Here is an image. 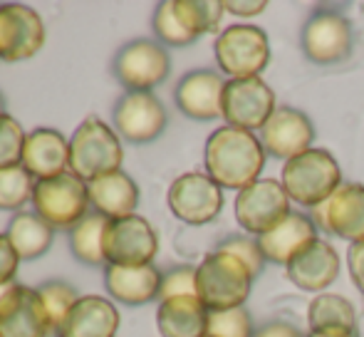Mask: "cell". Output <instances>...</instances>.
<instances>
[{
	"mask_svg": "<svg viewBox=\"0 0 364 337\" xmlns=\"http://www.w3.org/2000/svg\"><path fill=\"white\" fill-rule=\"evenodd\" d=\"M203 164L206 173L220 188L243 191L258 181L265 166V149L253 132L223 124L206 139Z\"/></svg>",
	"mask_w": 364,
	"mask_h": 337,
	"instance_id": "obj_1",
	"label": "cell"
},
{
	"mask_svg": "<svg viewBox=\"0 0 364 337\" xmlns=\"http://www.w3.org/2000/svg\"><path fill=\"white\" fill-rule=\"evenodd\" d=\"M124 161L122 139L114 127L90 114L75 127L70 137V171L82 181H95L112 171H119Z\"/></svg>",
	"mask_w": 364,
	"mask_h": 337,
	"instance_id": "obj_2",
	"label": "cell"
},
{
	"mask_svg": "<svg viewBox=\"0 0 364 337\" xmlns=\"http://www.w3.org/2000/svg\"><path fill=\"white\" fill-rule=\"evenodd\" d=\"M250 285L253 273L230 253L213 251L196 265V295L208 310L243 308Z\"/></svg>",
	"mask_w": 364,
	"mask_h": 337,
	"instance_id": "obj_3",
	"label": "cell"
},
{
	"mask_svg": "<svg viewBox=\"0 0 364 337\" xmlns=\"http://www.w3.org/2000/svg\"><path fill=\"white\" fill-rule=\"evenodd\" d=\"M280 183L290 201L315 208L342 186V168L327 149H307L285 161Z\"/></svg>",
	"mask_w": 364,
	"mask_h": 337,
	"instance_id": "obj_4",
	"label": "cell"
},
{
	"mask_svg": "<svg viewBox=\"0 0 364 337\" xmlns=\"http://www.w3.org/2000/svg\"><path fill=\"white\" fill-rule=\"evenodd\" d=\"M33 211L43 221H48L55 231H70L92 211L90 186L73 171L43 178L35 183Z\"/></svg>",
	"mask_w": 364,
	"mask_h": 337,
	"instance_id": "obj_5",
	"label": "cell"
},
{
	"mask_svg": "<svg viewBox=\"0 0 364 337\" xmlns=\"http://www.w3.org/2000/svg\"><path fill=\"white\" fill-rule=\"evenodd\" d=\"M171 73V55L159 40L134 38L112 58V77L124 92H151Z\"/></svg>",
	"mask_w": 364,
	"mask_h": 337,
	"instance_id": "obj_6",
	"label": "cell"
},
{
	"mask_svg": "<svg viewBox=\"0 0 364 337\" xmlns=\"http://www.w3.org/2000/svg\"><path fill=\"white\" fill-rule=\"evenodd\" d=\"M216 63L220 73L230 80L260 77L270 63V43L263 28L255 25H230L223 33H218L216 45Z\"/></svg>",
	"mask_w": 364,
	"mask_h": 337,
	"instance_id": "obj_7",
	"label": "cell"
},
{
	"mask_svg": "<svg viewBox=\"0 0 364 337\" xmlns=\"http://www.w3.org/2000/svg\"><path fill=\"white\" fill-rule=\"evenodd\" d=\"M168 211L188 226H206L223 211V188L203 171H186L166 191Z\"/></svg>",
	"mask_w": 364,
	"mask_h": 337,
	"instance_id": "obj_8",
	"label": "cell"
},
{
	"mask_svg": "<svg viewBox=\"0 0 364 337\" xmlns=\"http://www.w3.org/2000/svg\"><path fill=\"white\" fill-rule=\"evenodd\" d=\"M168 124L164 102L154 92H122L112 107V127L129 144L159 139Z\"/></svg>",
	"mask_w": 364,
	"mask_h": 337,
	"instance_id": "obj_9",
	"label": "cell"
},
{
	"mask_svg": "<svg viewBox=\"0 0 364 337\" xmlns=\"http://www.w3.org/2000/svg\"><path fill=\"white\" fill-rule=\"evenodd\" d=\"M302 53L315 65H337L352 53V25L332 8H317L300 33Z\"/></svg>",
	"mask_w": 364,
	"mask_h": 337,
	"instance_id": "obj_10",
	"label": "cell"
},
{
	"mask_svg": "<svg viewBox=\"0 0 364 337\" xmlns=\"http://www.w3.org/2000/svg\"><path fill=\"white\" fill-rule=\"evenodd\" d=\"M290 213V198L275 178H258L235 196V221L253 236L273 231Z\"/></svg>",
	"mask_w": 364,
	"mask_h": 337,
	"instance_id": "obj_11",
	"label": "cell"
},
{
	"mask_svg": "<svg viewBox=\"0 0 364 337\" xmlns=\"http://www.w3.org/2000/svg\"><path fill=\"white\" fill-rule=\"evenodd\" d=\"M275 92L263 77L228 80L223 90V119L228 127L245 132L263 129L265 122L273 117Z\"/></svg>",
	"mask_w": 364,
	"mask_h": 337,
	"instance_id": "obj_12",
	"label": "cell"
},
{
	"mask_svg": "<svg viewBox=\"0 0 364 337\" xmlns=\"http://www.w3.org/2000/svg\"><path fill=\"white\" fill-rule=\"evenodd\" d=\"M45 45V23L25 3H0V63H25Z\"/></svg>",
	"mask_w": 364,
	"mask_h": 337,
	"instance_id": "obj_13",
	"label": "cell"
},
{
	"mask_svg": "<svg viewBox=\"0 0 364 337\" xmlns=\"http://www.w3.org/2000/svg\"><path fill=\"white\" fill-rule=\"evenodd\" d=\"M159 253V236L144 216L117 218L107 223L105 260L107 265H154Z\"/></svg>",
	"mask_w": 364,
	"mask_h": 337,
	"instance_id": "obj_14",
	"label": "cell"
},
{
	"mask_svg": "<svg viewBox=\"0 0 364 337\" xmlns=\"http://www.w3.org/2000/svg\"><path fill=\"white\" fill-rule=\"evenodd\" d=\"M55 335L50 315L38 288L13 283L0 300V337H50Z\"/></svg>",
	"mask_w": 364,
	"mask_h": 337,
	"instance_id": "obj_15",
	"label": "cell"
},
{
	"mask_svg": "<svg viewBox=\"0 0 364 337\" xmlns=\"http://www.w3.org/2000/svg\"><path fill=\"white\" fill-rule=\"evenodd\" d=\"M317 231L335 233L350 243L364 241V186L342 183L325 203L310 211Z\"/></svg>",
	"mask_w": 364,
	"mask_h": 337,
	"instance_id": "obj_16",
	"label": "cell"
},
{
	"mask_svg": "<svg viewBox=\"0 0 364 337\" xmlns=\"http://www.w3.org/2000/svg\"><path fill=\"white\" fill-rule=\"evenodd\" d=\"M260 144H263L265 154L275 156V159H295L302 151L312 149V139H315V127L307 119V114L292 109V107H278L273 112L265 127L260 129Z\"/></svg>",
	"mask_w": 364,
	"mask_h": 337,
	"instance_id": "obj_17",
	"label": "cell"
},
{
	"mask_svg": "<svg viewBox=\"0 0 364 337\" xmlns=\"http://www.w3.org/2000/svg\"><path fill=\"white\" fill-rule=\"evenodd\" d=\"M223 90L225 82L213 70H191L176 82L173 102L178 112L188 119L211 122L223 117Z\"/></svg>",
	"mask_w": 364,
	"mask_h": 337,
	"instance_id": "obj_18",
	"label": "cell"
},
{
	"mask_svg": "<svg viewBox=\"0 0 364 337\" xmlns=\"http://www.w3.org/2000/svg\"><path fill=\"white\" fill-rule=\"evenodd\" d=\"M23 168L35 178H53L70 171V139L53 127H35L25 137Z\"/></svg>",
	"mask_w": 364,
	"mask_h": 337,
	"instance_id": "obj_19",
	"label": "cell"
},
{
	"mask_svg": "<svg viewBox=\"0 0 364 337\" xmlns=\"http://www.w3.org/2000/svg\"><path fill=\"white\" fill-rule=\"evenodd\" d=\"M161 270L156 265H105V290L109 300L139 308L159 300Z\"/></svg>",
	"mask_w": 364,
	"mask_h": 337,
	"instance_id": "obj_20",
	"label": "cell"
},
{
	"mask_svg": "<svg viewBox=\"0 0 364 337\" xmlns=\"http://www.w3.org/2000/svg\"><path fill=\"white\" fill-rule=\"evenodd\" d=\"M119 323L114 300L105 295H80L63 325L55 330V337H117Z\"/></svg>",
	"mask_w": 364,
	"mask_h": 337,
	"instance_id": "obj_21",
	"label": "cell"
},
{
	"mask_svg": "<svg viewBox=\"0 0 364 337\" xmlns=\"http://www.w3.org/2000/svg\"><path fill=\"white\" fill-rule=\"evenodd\" d=\"M285 268H288V278L297 288L310 290V293H322L340 275V255L325 238H315Z\"/></svg>",
	"mask_w": 364,
	"mask_h": 337,
	"instance_id": "obj_22",
	"label": "cell"
},
{
	"mask_svg": "<svg viewBox=\"0 0 364 337\" xmlns=\"http://www.w3.org/2000/svg\"><path fill=\"white\" fill-rule=\"evenodd\" d=\"M87 186H90L92 211L102 213L109 221L134 216L136 213V206H139V198H141L139 183L127 171H122V168L107 173V176L95 178Z\"/></svg>",
	"mask_w": 364,
	"mask_h": 337,
	"instance_id": "obj_23",
	"label": "cell"
},
{
	"mask_svg": "<svg viewBox=\"0 0 364 337\" xmlns=\"http://www.w3.org/2000/svg\"><path fill=\"white\" fill-rule=\"evenodd\" d=\"M317 236V226L310 216L292 211L288 218L278 223L273 231L258 236L260 251H263L268 263L288 265L297 253H302Z\"/></svg>",
	"mask_w": 364,
	"mask_h": 337,
	"instance_id": "obj_24",
	"label": "cell"
},
{
	"mask_svg": "<svg viewBox=\"0 0 364 337\" xmlns=\"http://www.w3.org/2000/svg\"><path fill=\"white\" fill-rule=\"evenodd\" d=\"M156 328L161 337H203L208 333V308L196 295L161 300Z\"/></svg>",
	"mask_w": 364,
	"mask_h": 337,
	"instance_id": "obj_25",
	"label": "cell"
},
{
	"mask_svg": "<svg viewBox=\"0 0 364 337\" xmlns=\"http://www.w3.org/2000/svg\"><path fill=\"white\" fill-rule=\"evenodd\" d=\"M5 236L13 243L15 253L20 260H38L53 248L55 228L48 221L38 216L35 211H20L13 213L5 226Z\"/></svg>",
	"mask_w": 364,
	"mask_h": 337,
	"instance_id": "obj_26",
	"label": "cell"
},
{
	"mask_svg": "<svg viewBox=\"0 0 364 337\" xmlns=\"http://www.w3.org/2000/svg\"><path fill=\"white\" fill-rule=\"evenodd\" d=\"M307 325L310 333H355V305L342 295L320 293L307 308Z\"/></svg>",
	"mask_w": 364,
	"mask_h": 337,
	"instance_id": "obj_27",
	"label": "cell"
},
{
	"mask_svg": "<svg viewBox=\"0 0 364 337\" xmlns=\"http://www.w3.org/2000/svg\"><path fill=\"white\" fill-rule=\"evenodd\" d=\"M109 218H105L102 213L90 211L82 218L77 226L68 231L70 241V253L75 260H80L82 265H90V268H105V231Z\"/></svg>",
	"mask_w": 364,
	"mask_h": 337,
	"instance_id": "obj_28",
	"label": "cell"
},
{
	"mask_svg": "<svg viewBox=\"0 0 364 337\" xmlns=\"http://www.w3.org/2000/svg\"><path fill=\"white\" fill-rule=\"evenodd\" d=\"M173 10L183 28L198 40L206 33H218L225 5L220 0H173Z\"/></svg>",
	"mask_w": 364,
	"mask_h": 337,
	"instance_id": "obj_29",
	"label": "cell"
},
{
	"mask_svg": "<svg viewBox=\"0 0 364 337\" xmlns=\"http://www.w3.org/2000/svg\"><path fill=\"white\" fill-rule=\"evenodd\" d=\"M35 178L23 168V164L0 168V211L20 213L28 203H33Z\"/></svg>",
	"mask_w": 364,
	"mask_h": 337,
	"instance_id": "obj_30",
	"label": "cell"
},
{
	"mask_svg": "<svg viewBox=\"0 0 364 337\" xmlns=\"http://www.w3.org/2000/svg\"><path fill=\"white\" fill-rule=\"evenodd\" d=\"M151 30H154V38L164 48H186V45L196 43V38L178 20L176 10H173V0L156 3V8L151 13Z\"/></svg>",
	"mask_w": 364,
	"mask_h": 337,
	"instance_id": "obj_31",
	"label": "cell"
},
{
	"mask_svg": "<svg viewBox=\"0 0 364 337\" xmlns=\"http://www.w3.org/2000/svg\"><path fill=\"white\" fill-rule=\"evenodd\" d=\"M38 293L43 298V305L50 315V323H53V330H58L63 325V320L68 318V313L73 310V305L80 300V293L73 283L68 280H45V283L38 285Z\"/></svg>",
	"mask_w": 364,
	"mask_h": 337,
	"instance_id": "obj_32",
	"label": "cell"
},
{
	"mask_svg": "<svg viewBox=\"0 0 364 337\" xmlns=\"http://www.w3.org/2000/svg\"><path fill=\"white\" fill-rule=\"evenodd\" d=\"M213 337H255L253 320L245 308L208 310V333Z\"/></svg>",
	"mask_w": 364,
	"mask_h": 337,
	"instance_id": "obj_33",
	"label": "cell"
},
{
	"mask_svg": "<svg viewBox=\"0 0 364 337\" xmlns=\"http://www.w3.org/2000/svg\"><path fill=\"white\" fill-rule=\"evenodd\" d=\"M25 137L28 132L13 114H0V168L18 166L23 161Z\"/></svg>",
	"mask_w": 364,
	"mask_h": 337,
	"instance_id": "obj_34",
	"label": "cell"
},
{
	"mask_svg": "<svg viewBox=\"0 0 364 337\" xmlns=\"http://www.w3.org/2000/svg\"><path fill=\"white\" fill-rule=\"evenodd\" d=\"M183 295H196V265H188V263L173 265V268L161 273L159 303L168 298H183Z\"/></svg>",
	"mask_w": 364,
	"mask_h": 337,
	"instance_id": "obj_35",
	"label": "cell"
},
{
	"mask_svg": "<svg viewBox=\"0 0 364 337\" xmlns=\"http://www.w3.org/2000/svg\"><path fill=\"white\" fill-rule=\"evenodd\" d=\"M216 251L230 253L238 260H243V263L248 265L250 273H253V278H258V275L265 270V263H268L263 251H260V243L253 241V238H248V236H238V233H235V236L223 238V241L216 246Z\"/></svg>",
	"mask_w": 364,
	"mask_h": 337,
	"instance_id": "obj_36",
	"label": "cell"
},
{
	"mask_svg": "<svg viewBox=\"0 0 364 337\" xmlns=\"http://www.w3.org/2000/svg\"><path fill=\"white\" fill-rule=\"evenodd\" d=\"M20 255L15 253L13 243L8 241L5 233H0V285H13L18 283V268H20Z\"/></svg>",
	"mask_w": 364,
	"mask_h": 337,
	"instance_id": "obj_37",
	"label": "cell"
},
{
	"mask_svg": "<svg viewBox=\"0 0 364 337\" xmlns=\"http://www.w3.org/2000/svg\"><path fill=\"white\" fill-rule=\"evenodd\" d=\"M347 270H350L352 283L364 293V241L350 243V251H347Z\"/></svg>",
	"mask_w": 364,
	"mask_h": 337,
	"instance_id": "obj_38",
	"label": "cell"
},
{
	"mask_svg": "<svg viewBox=\"0 0 364 337\" xmlns=\"http://www.w3.org/2000/svg\"><path fill=\"white\" fill-rule=\"evenodd\" d=\"M225 13H233L238 18H253V15H260L268 3L265 0H223Z\"/></svg>",
	"mask_w": 364,
	"mask_h": 337,
	"instance_id": "obj_39",
	"label": "cell"
},
{
	"mask_svg": "<svg viewBox=\"0 0 364 337\" xmlns=\"http://www.w3.org/2000/svg\"><path fill=\"white\" fill-rule=\"evenodd\" d=\"M255 337H307V335H302L295 325L278 320V323H268L265 328H260L258 333H255Z\"/></svg>",
	"mask_w": 364,
	"mask_h": 337,
	"instance_id": "obj_40",
	"label": "cell"
},
{
	"mask_svg": "<svg viewBox=\"0 0 364 337\" xmlns=\"http://www.w3.org/2000/svg\"><path fill=\"white\" fill-rule=\"evenodd\" d=\"M307 337H360V330L355 333H307Z\"/></svg>",
	"mask_w": 364,
	"mask_h": 337,
	"instance_id": "obj_41",
	"label": "cell"
},
{
	"mask_svg": "<svg viewBox=\"0 0 364 337\" xmlns=\"http://www.w3.org/2000/svg\"><path fill=\"white\" fill-rule=\"evenodd\" d=\"M0 114H5V97H3V92H0Z\"/></svg>",
	"mask_w": 364,
	"mask_h": 337,
	"instance_id": "obj_42",
	"label": "cell"
},
{
	"mask_svg": "<svg viewBox=\"0 0 364 337\" xmlns=\"http://www.w3.org/2000/svg\"><path fill=\"white\" fill-rule=\"evenodd\" d=\"M8 290H10V285H0V300H3V295L8 293Z\"/></svg>",
	"mask_w": 364,
	"mask_h": 337,
	"instance_id": "obj_43",
	"label": "cell"
},
{
	"mask_svg": "<svg viewBox=\"0 0 364 337\" xmlns=\"http://www.w3.org/2000/svg\"><path fill=\"white\" fill-rule=\"evenodd\" d=\"M203 337H213V335H203Z\"/></svg>",
	"mask_w": 364,
	"mask_h": 337,
	"instance_id": "obj_44",
	"label": "cell"
}]
</instances>
